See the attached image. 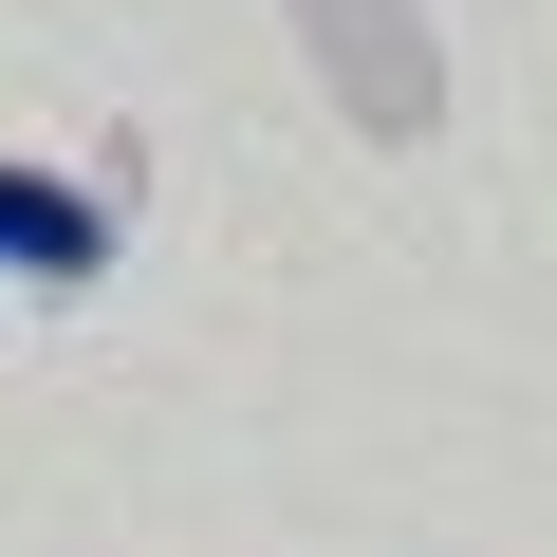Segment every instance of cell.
Returning a JSON list of instances; mask_svg holds the SVG:
<instances>
[{
    "instance_id": "cell-1",
    "label": "cell",
    "mask_w": 557,
    "mask_h": 557,
    "mask_svg": "<svg viewBox=\"0 0 557 557\" xmlns=\"http://www.w3.org/2000/svg\"><path fill=\"white\" fill-rule=\"evenodd\" d=\"M94 260H112L94 186H57V168H20V149H0V278H94Z\"/></svg>"
}]
</instances>
